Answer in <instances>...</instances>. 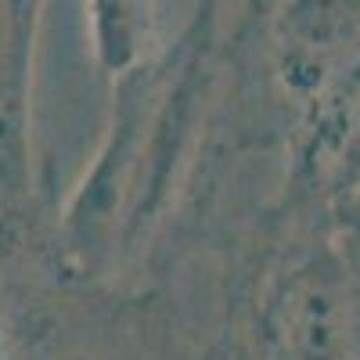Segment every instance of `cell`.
Wrapping results in <instances>:
<instances>
[{"mask_svg":"<svg viewBox=\"0 0 360 360\" xmlns=\"http://www.w3.org/2000/svg\"><path fill=\"white\" fill-rule=\"evenodd\" d=\"M44 0H0V209L44 198L33 152V79Z\"/></svg>","mask_w":360,"mask_h":360,"instance_id":"obj_3","label":"cell"},{"mask_svg":"<svg viewBox=\"0 0 360 360\" xmlns=\"http://www.w3.org/2000/svg\"><path fill=\"white\" fill-rule=\"evenodd\" d=\"M202 360H360V245L274 195L231 263Z\"/></svg>","mask_w":360,"mask_h":360,"instance_id":"obj_2","label":"cell"},{"mask_svg":"<svg viewBox=\"0 0 360 360\" xmlns=\"http://www.w3.org/2000/svg\"><path fill=\"white\" fill-rule=\"evenodd\" d=\"M90 22L98 62L112 79L162 47L155 40V0H90Z\"/></svg>","mask_w":360,"mask_h":360,"instance_id":"obj_4","label":"cell"},{"mask_svg":"<svg viewBox=\"0 0 360 360\" xmlns=\"http://www.w3.org/2000/svg\"><path fill=\"white\" fill-rule=\"evenodd\" d=\"M217 83L220 0H198L176 40L115 76L105 137L65 205L54 209L79 270L119 281L127 263L162 242L202 169Z\"/></svg>","mask_w":360,"mask_h":360,"instance_id":"obj_1","label":"cell"}]
</instances>
